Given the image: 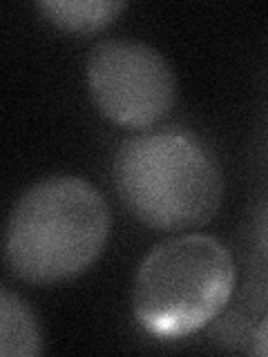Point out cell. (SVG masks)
Instances as JSON below:
<instances>
[{
  "mask_svg": "<svg viewBox=\"0 0 268 357\" xmlns=\"http://www.w3.org/2000/svg\"><path fill=\"white\" fill-rule=\"evenodd\" d=\"M103 195L81 176H50L34 183L11 210L5 259L18 279L59 284L87 271L110 237Z\"/></svg>",
  "mask_w": 268,
  "mask_h": 357,
  "instance_id": "6da1fadb",
  "label": "cell"
},
{
  "mask_svg": "<svg viewBox=\"0 0 268 357\" xmlns=\"http://www.w3.org/2000/svg\"><path fill=\"white\" fill-rule=\"evenodd\" d=\"M87 87L100 114L128 130H148L174 105L177 81L165 56L141 40L110 38L87 56Z\"/></svg>",
  "mask_w": 268,
  "mask_h": 357,
  "instance_id": "277c9868",
  "label": "cell"
},
{
  "mask_svg": "<svg viewBox=\"0 0 268 357\" xmlns=\"http://www.w3.org/2000/svg\"><path fill=\"white\" fill-rule=\"evenodd\" d=\"M52 25L72 33H89L110 25L126 3L117 0H45L36 5Z\"/></svg>",
  "mask_w": 268,
  "mask_h": 357,
  "instance_id": "8992f818",
  "label": "cell"
},
{
  "mask_svg": "<svg viewBox=\"0 0 268 357\" xmlns=\"http://www.w3.org/2000/svg\"><path fill=\"white\" fill-rule=\"evenodd\" d=\"M114 188L141 223L156 230H190L219 210L223 176L204 143L188 134H143L119 148Z\"/></svg>",
  "mask_w": 268,
  "mask_h": 357,
  "instance_id": "7a4b0ae2",
  "label": "cell"
},
{
  "mask_svg": "<svg viewBox=\"0 0 268 357\" xmlns=\"http://www.w3.org/2000/svg\"><path fill=\"white\" fill-rule=\"evenodd\" d=\"M253 353L260 357H268V315L260 321L253 335Z\"/></svg>",
  "mask_w": 268,
  "mask_h": 357,
  "instance_id": "52a82bcc",
  "label": "cell"
},
{
  "mask_svg": "<svg viewBox=\"0 0 268 357\" xmlns=\"http://www.w3.org/2000/svg\"><path fill=\"white\" fill-rule=\"evenodd\" d=\"M43 351V335L36 315L9 288L0 290V355L34 357Z\"/></svg>",
  "mask_w": 268,
  "mask_h": 357,
  "instance_id": "5b68a950",
  "label": "cell"
},
{
  "mask_svg": "<svg viewBox=\"0 0 268 357\" xmlns=\"http://www.w3.org/2000/svg\"><path fill=\"white\" fill-rule=\"evenodd\" d=\"M234 288L232 257L208 234L159 243L134 279V317L154 337L193 335L226 308Z\"/></svg>",
  "mask_w": 268,
  "mask_h": 357,
  "instance_id": "3957f363",
  "label": "cell"
}]
</instances>
